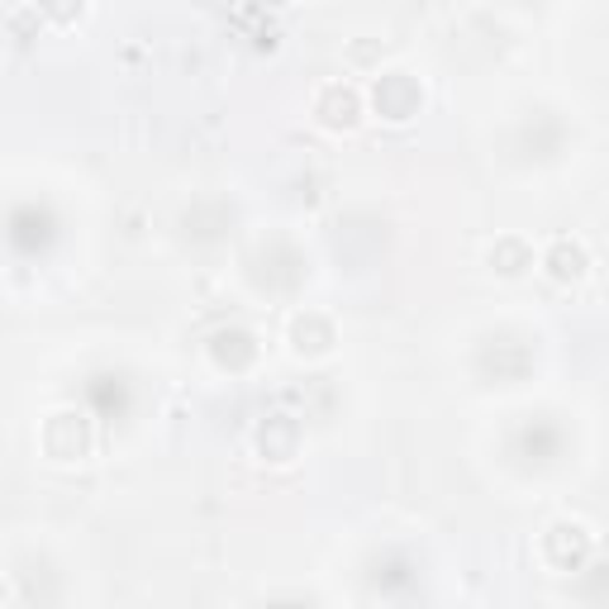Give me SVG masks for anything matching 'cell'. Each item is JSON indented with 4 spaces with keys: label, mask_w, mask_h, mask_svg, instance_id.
I'll return each mask as SVG.
<instances>
[{
    "label": "cell",
    "mask_w": 609,
    "mask_h": 609,
    "mask_svg": "<svg viewBox=\"0 0 609 609\" xmlns=\"http://www.w3.org/2000/svg\"><path fill=\"white\" fill-rule=\"evenodd\" d=\"M372 100H376V110L395 119V125H405L409 115H419V105H424V90L419 82L409 72H386V76H376V90H372Z\"/></svg>",
    "instance_id": "1"
},
{
    "label": "cell",
    "mask_w": 609,
    "mask_h": 609,
    "mask_svg": "<svg viewBox=\"0 0 609 609\" xmlns=\"http://www.w3.org/2000/svg\"><path fill=\"white\" fill-rule=\"evenodd\" d=\"M43 448H49L53 462H82V457L90 452V429H86V419L72 415V409L53 415L49 429H43Z\"/></svg>",
    "instance_id": "2"
},
{
    "label": "cell",
    "mask_w": 609,
    "mask_h": 609,
    "mask_svg": "<svg viewBox=\"0 0 609 609\" xmlns=\"http://www.w3.org/2000/svg\"><path fill=\"white\" fill-rule=\"evenodd\" d=\"M543 557L553 562L557 571H576L590 557V533L581 524H553L543 533Z\"/></svg>",
    "instance_id": "3"
},
{
    "label": "cell",
    "mask_w": 609,
    "mask_h": 609,
    "mask_svg": "<svg viewBox=\"0 0 609 609\" xmlns=\"http://www.w3.org/2000/svg\"><path fill=\"white\" fill-rule=\"evenodd\" d=\"M314 115H319V125H329V129H353L357 119H362V96H357L353 86L333 82V86L319 90Z\"/></svg>",
    "instance_id": "4"
},
{
    "label": "cell",
    "mask_w": 609,
    "mask_h": 609,
    "mask_svg": "<svg viewBox=\"0 0 609 609\" xmlns=\"http://www.w3.org/2000/svg\"><path fill=\"white\" fill-rule=\"evenodd\" d=\"M300 448V429H296V419H286V415H271L263 429H257V452L267 457V462H291Z\"/></svg>",
    "instance_id": "5"
},
{
    "label": "cell",
    "mask_w": 609,
    "mask_h": 609,
    "mask_svg": "<svg viewBox=\"0 0 609 609\" xmlns=\"http://www.w3.org/2000/svg\"><path fill=\"white\" fill-rule=\"evenodd\" d=\"M291 343H296L300 357H324L333 348V324H329V319H319V314H304V319H296Z\"/></svg>",
    "instance_id": "6"
},
{
    "label": "cell",
    "mask_w": 609,
    "mask_h": 609,
    "mask_svg": "<svg viewBox=\"0 0 609 609\" xmlns=\"http://www.w3.org/2000/svg\"><path fill=\"white\" fill-rule=\"evenodd\" d=\"M547 271H553L557 281H576L586 271V248L576 238H557L553 248H547Z\"/></svg>",
    "instance_id": "7"
},
{
    "label": "cell",
    "mask_w": 609,
    "mask_h": 609,
    "mask_svg": "<svg viewBox=\"0 0 609 609\" xmlns=\"http://www.w3.org/2000/svg\"><path fill=\"white\" fill-rule=\"evenodd\" d=\"M253 357H257V343L243 329H228V333H220V339H215V362H220V367L238 372V367H248Z\"/></svg>",
    "instance_id": "8"
},
{
    "label": "cell",
    "mask_w": 609,
    "mask_h": 609,
    "mask_svg": "<svg viewBox=\"0 0 609 609\" xmlns=\"http://www.w3.org/2000/svg\"><path fill=\"white\" fill-rule=\"evenodd\" d=\"M491 267H495V271H505V277H520L524 267H533L528 243H524V238H500L495 248H491Z\"/></svg>",
    "instance_id": "9"
},
{
    "label": "cell",
    "mask_w": 609,
    "mask_h": 609,
    "mask_svg": "<svg viewBox=\"0 0 609 609\" xmlns=\"http://www.w3.org/2000/svg\"><path fill=\"white\" fill-rule=\"evenodd\" d=\"M39 10H43V14H49V20H53V24H72V20H76V14H82V10H86V0H39Z\"/></svg>",
    "instance_id": "10"
},
{
    "label": "cell",
    "mask_w": 609,
    "mask_h": 609,
    "mask_svg": "<svg viewBox=\"0 0 609 609\" xmlns=\"http://www.w3.org/2000/svg\"><path fill=\"white\" fill-rule=\"evenodd\" d=\"M0 600H6V586H0Z\"/></svg>",
    "instance_id": "11"
}]
</instances>
